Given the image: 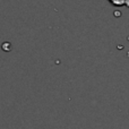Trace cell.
<instances>
[{
    "label": "cell",
    "instance_id": "6da1fadb",
    "mask_svg": "<svg viewBox=\"0 0 129 129\" xmlns=\"http://www.w3.org/2000/svg\"><path fill=\"white\" fill-rule=\"evenodd\" d=\"M109 1L116 7H120V6L129 7V0H109Z\"/></svg>",
    "mask_w": 129,
    "mask_h": 129
}]
</instances>
